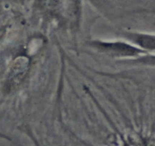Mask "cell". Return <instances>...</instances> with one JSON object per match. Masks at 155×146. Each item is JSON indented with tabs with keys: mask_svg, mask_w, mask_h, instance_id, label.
Segmentation results:
<instances>
[{
	"mask_svg": "<svg viewBox=\"0 0 155 146\" xmlns=\"http://www.w3.org/2000/svg\"><path fill=\"white\" fill-rule=\"evenodd\" d=\"M138 43L144 48L155 50V38L152 37H141L138 39Z\"/></svg>",
	"mask_w": 155,
	"mask_h": 146,
	"instance_id": "6da1fadb",
	"label": "cell"
}]
</instances>
